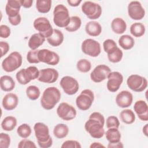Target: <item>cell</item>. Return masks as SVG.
I'll return each instance as SVG.
<instances>
[{"label": "cell", "instance_id": "28", "mask_svg": "<svg viewBox=\"0 0 148 148\" xmlns=\"http://www.w3.org/2000/svg\"><path fill=\"white\" fill-rule=\"evenodd\" d=\"M120 46L124 50H130L135 45L134 38L129 35H123L121 36L118 40Z\"/></svg>", "mask_w": 148, "mask_h": 148}, {"label": "cell", "instance_id": "26", "mask_svg": "<svg viewBox=\"0 0 148 148\" xmlns=\"http://www.w3.org/2000/svg\"><path fill=\"white\" fill-rule=\"evenodd\" d=\"M111 28L115 34H122L127 29V24L122 18L116 17L111 22Z\"/></svg>", "mask_w": 148, "mask_h": 148}, {"label": "cell", "instance_id": "53", "mask_svg": "<svg viewBox=\"0 0 148 148\" xmlns=\"http://www.w3.org/2000/svg\"><path fill=\"white\" fill-rule=\"evenodd\" d=\"M148 130V124H146L142 129V132L146 136H148V130Z\"/></svg>", "mask_w": 148, "mask_h": 148}, {"label": "cell", "instance_id": "14", "mask_svg": "<svg viewBox=\"0 0 148 148\" xmlns=\"http://www.w3.org/2000/svg\"><path fill=\"white\" fill-rule=\"evenodd\" d=\"M38 58L40 62H43L50 65H56L60 62L58 54L46 49L39 50Z\"/></svg>", "mask_w": 148, "mask_h": 148}, {"label": "cell", "instance_id": "34", "mask_svg": "<svg viewBox=\"0 0 148 148\" xmlns=\"http://www.w3.org/2000/svg\"><path fill=\"white\" fill-rule=\"evenodd\" d=\"M82 25V20L77 16L71 17V20L69 24L65 28L66 31L69 32H73L77 31Z\"/></svg>", "mask_w": 148, "mask_h": 148}, {"label": "cell", "instance_id": "22", "mask_svg": "<svg viewBox=\"0 0 148 148\" xmlns=\"http://www.w3.org/2000/svg\"><path fill=\"white\" fill-rule=\"evenodd\" d=\"M21 4L20 0H8L5 6L6 14L8 17H13L19 14Z\"/></svg>", "mask_w": 148, "mask_h": 148}, {"label": "cell", "instance_id": "24", "mask_svg": "<svg viewBox=\"0 0 148 148\" xmlns=\"http://www.w3.org/2000/svg\"><path fill=\"white\" fill-rule=\"evenodd\" d=\"M46 38L39 33H36L31 36L28 42V46L31 50H37L43 44Z\"/></svg>", "mask_w": 148, "mask_h": 148}, {"label": "cell", "instance_id": "8", "mask_svg": "<svg viewBox=\"0 0 148 148\" xmlns=\"http://www.w3.org/2000/svg\"><path fill=\"white\" fill-rule=\"evenodd\" d=\"M82 12L91 20H96L99 18L102 14V8L97 3L92 1L84 2L81 7Z\"/></svg>", "mask_w": 148, "mask_h": 148}, {"label": "cell", "instance_id": "11", "mask_svg": "<svg viewBox=\"0 0 148 148\" xmlns=\"http://www.w3.org/2000/svg\"><path fill=\"white\" fill-rule=\"evenodd\" d=\"M33 26L39 34L43 35L46 39L50 36L53 32L54 29L50 21L45 17H39L36 18L34 21Z\"/></svg>", "mask_w": 148, "mask_h": 148}, {"label": "cell", "instance_id": "37", "mask_svg": "<svg viewBox=\"0 0 148 148\" xmlns=\"http://www.w3.org/2000/svg\"><path fill=\"white\" fill-rule=\"evenodd\" d=\"M27 97L32 101L36 100L39 98L40 95V91L39 88L34 85L28 86L25 91Z\"/></svg>", "mask_w": 148, "mask_h": 148}, {"label": "cell", "instance_id": "2", "mask_svg": "<svg viewBox=\"0 0 148 148\" xmlns=\"http://www.w3.org/2000/svg\"><path fill=\"white\" fill-rule=\"evenodd\" d=\"M60 91L56 87L46 88L40 98V105L46 110L53 109L61 99Z\"/></svg>", "mask_w": 148, "mask_h": 148}, {"label": "cell", "instance_id": "1", "mask_svg": "<svg viewBox=\"0 0 148 148\" xmlns=\"http://www.w3.org/2000/svg\"><path fill=\"white\" fill-rule=\"evenodd\" d=\"M105 121L104 116L101 113L94 112L90 115L85 123L84 129L92 138L100 139L105 134Z\"/></svg>", "mask_w": 148, "mask_h": 148}, {"label": "cell", "instance_id": "42", "mask_svg": "<svg viewBox=\"0 0 148 148\" xmlns=\"http://www.w3.org/2000/svg\"><path fill=\"white\" fill-rule=\"evenodd\" d=\"M106 125L108 128H119L120 126V121L119 119L116 116H110L106 119Z\"/></svg>", "mask_w": 148, "mask_h": 148}, {"label": "cell", "instance_id": "23", "mask_svg": "<svg viewBox=\"0 0 148 148\" xmlns=\"http://www.w3.org/2000/svg\"><path fill=\"white\" fill-rule=\"evenodd\" d=\"M85 31L91 36H98L102 32V27L98 22L90 21L86 24Z\"/></svg>", "mask_w": 148, "mask_h": 148}, {"label": "cell", "instance_id": "52", "mask_svg": "<svg viewBox=\"0 0 148 148\" xmlns=\"http://www.w3.org/2000/svg\"><path fill=\"white\" fill-rule=\"evenodd\" d=\"M105 147V146H103L102 144L99 142H94L92 143L91 145L90 146V148H97V147Z\"/></svg>", "mask_w": 148, "mask_h": 148}, {"label": "cell", "instance_id": "45", "mask_svg": "<svg viewBox=\"0 0 148 148\" xmlns=\"http://www.w3.org/2000/svg\"><path fill=\"white\" fill-rule=\"evenodd\" d=\"M18 148H35L36 147V145L34 142L29 139L24 138V139L20 141L18 144Z\"/></svg>", "mask_w": 148, "mask_h": 148}, {"label": "cell", "instance_id": "27", "mask_svg": "<svg viewBox=\"0 0 148 148\" xmlns=\"http://www.w3.org/2000/svg\"><path fill=\"white\" fill-rule=\"evenodd\" d=\"M15 82L13 79L9 75H3L0 79V86L2 91L10 92L15 87Z\"/></svg>", "mask_w": 148, "mask_h": 148}, {"label": "cell", "instance_id": "29", "mask_svg": "<svg viewBox=\"0 0 148 148\" xmlns=\"http://www.w3.org/2000/svg\"><path fill=\"white\" fill-rule=\"evenodd\" d=\"M106 140L110 143H116L120 141L121 134L118 130L116 128H108L105 133Z\"/></svg>", "mask_w": 148, "mask_h": 148}, {"label": "cell", "instance_id": "39", "mask_svg": "<svg viewBox=\"0 0 148 148\" xmlns=\"http://www.w3.org/2000/svg\"><path fill=\"white\" fill-rule=\"evenodd\" d=\"M76 68L79 71L82 73H87L90 71L91 64L87 59H80L77 62Z\"/></svg>", "mask_w": 148, "mask_h": 148}, {"label": "cell", "instance_id": "12", "mask_svg": "<svg viewBox=\"0 0 148 148\" xmlns=\"http://www.w3.org/2000/svg\"><path fill=\"white\" fill-rule=\"evenodd\" d=\"M60 85L64 92L69 95L75 94L79 89V84L77 80L69 76L62 77L60 82Z\"/></svg>", "mask_w": 148, "mask_h": 148}, {"label": "cell", "instance_id": "13", "mask_svg": "<svg viewBox=\"0 0 148 148\" xmlns=\"http://www.w3.org/2000/svg\"><path fill=\"white\" fill-rule=\"evenodd\" d=\"M57 114L63 120L70 121L76 117L77 112L73 106L66 102H62L57 108Z\"/></svg>", "mask_w": 148, "mask_h": 148}, {"label": "cell", "instance_id": "49", "mask_svg": "<svg viewBox=\"0 0 148 148\" xmlns=\"http://www.w3.org/2000/svg\"><path fill=\"white\" fill-rule=\"evenodd\" d=\"M21 6L24 8H29L33 3L32 0H20Z\"/></svg>", "mask_w": 148, "mask_h": 148}, {"label": "cell", "instance_id": "40", "mask_svg": "<svg viewBox=\"0 0 148 148\" xmlns=\"http://www.w3.org/2000/svg\"><path fill=\"white\" fill-rule=\"evenodd\" d=\"M117 47L116 42L111 39H108L103 42V48L107 54L113 51Z\"/></svg>", "mask_w": 148, "mask_h": 148}, {"label": "cell", "instance_id": "4", "mask_svg": "<svg viewBox=\"0 0 148 148\" xmlns=\"http://www.w3.org/2000/svg\"><path fill=\"white\" fill-rule=\"evenodd\" d=\"M71 17L67 8L62 4L55 6L53 10V22L60 28H65L69 23Z\"/></svg>", "mask_w": 148, "mask_h": 148}, {"label": "cell", "instance_id": "43", "mask_svg": "<svg viewBox=\"0 0 148 148\" xmlns=\"http://www.w3.org/2000/svg\"><path fill=\"white\" fill-rule=\"evenodd\" d=\"M10 144V137L6 133L0 134V147L8 148Z\"/></svg>", "mask_w": 148, "mask_h": 148}, {"label": "cell", "instance_id": "7", "mask_svg": "<svg viewBox=\"0 0 148 148\" xmlns=\"http://www.w3.org/2000/svg\"><path fill=\"white\" fill-rule=\"evenodd\" d=\"M94 100V92L90 89L82 91L76 99L77 107L81 110L85 111L89 109Z\"/></svg>", "mask_w": 148, "mask_h": 148}, {"label": "cell", "instance_id": "46", "mask_svg": "<svg viewBox=\"0 0 148 148\" xmlns=\"http://www.w3.org/2000/svg\"><path fill=\"white\" fill-rule=\"evenodd\" d=\"M11 31L10 28L4 24L0 25V36L2 38H7L10 35Z\"/></svg>", "mask_w": 148, "mask_h": 148}, {"label": "cell", "instance_id": "18", "mask_svg": "<svg viewBox=\"0 0 148 148\" xmlns=\"http://www.w3.org/2000/svg\"><path fill=\"white\" fill-rule=\"evenodd\" d=\"M59 73L56 69L48 68L39 71V75L37 79L40 82L50 84L56 82Z\"/></svg>", "mask_w": 148, "mask_h": 148}, {"label": "cell", "instance_id": "44", "mask_svg": "<svg viewBox=\"0 0 148 148\" xmlns=\"http://www.w3.org/2000/svg\"><path fill=\"white\" fill-rule=\"evenodd\" d=\"M61 148H80L82 146L80 143L75 140H67L63 142L62 144Z\"/></svg>", "mask_w": 148, "mask_h": 148}, {"label": "cell", "instance_id": "3", "mask_svg": "<svg viewBox=\"0 0 148 148\" xmlns=\"http://www.w3.org/2000/svg\"><path fill=\"white\" fill-rule=\"evenodd\" d=\"M38 146L41 148H49L53 145V139L49 134V129L43 123H36L34 126Z\"/></svg>", "mask_w": 148, "mask_h": 148}, {"label": "cell", "instance_id": "41", "mask_svg": "<svg viewBox=\"0 0 148 148\" xmlns=\"http://www.w3.org/2000/svg\"><path fill=\"white\" fill-rule=\"evenodd\" d=\"M39 50H31L27 53V60L30 64H38L40 61L38 58Z\"/></svg>", "mask_w": 148, "mask_h": 148}, {"label": "cell", "instance_id": "35", "mask_svg": "<svg viewBox=\"0 0 148 148\" xmlns=\"http://www.w3.org/2000/svg\"><path fill=\"white\" fill-rule=\"evenodd\" d=\"M51 3L50 0H38L36 2V8L40 13H47L51 9Z\"/></svg>", "mask_w": 148, "mask_h": 148}, {"label": "cell", "instance_id": "33", "mask_svg": "<svg viewBox=\"0 0 148 148\" xmlns=\"http://www.w3.org/2000/svg\"><path fill=\"white\" fill-rule=\"evenodd\" d=\"M130 30L132 35L136 38H139L145 34L146 28L143 24L136 22L131 25Z\"/></svg>", "mask_w": 148, "mask_h": 148}, {"label": "cell", "instance_id": "10", "mask_svg": "<svg viewBox=\"0 0 148 148\" xmlns=\"http://www.w3.org/2000/svg\"><path fill=\"white\" fill-rule=\"evenodd\" d=\"M81 49L83 53L92 57H98L101 51L100 43L91 38L86 39L83 41Z\"/></svg>", "mask_w": 148, "mask_h": 148}, {"label": "cell", "instance_id": "16", "mask_svg": "<svg viewBox=\"0 0 148 148\" xmlns=\"http://www.w3.org/2000/svg\"><path fill=\"white\" fill-rule=\"evenodd\" d=\"M128 14L131 18L134 20H142L145 16V10L141 3L137 1H131L127 8Z\"/></svg>", "mask_w": 148, "mask_h": 148}, {"label": "cell", "instance_id": "51", "mask_svg": "<svg viewBox=\"0 0 148 148\" xmlns=\"http://www.w3.org/2000/svg\"><path fill=\"white\" fill-rule=\"evenodd\" d=\"M124 146L123 145V143L120 141L119 142H116V143H109L108 145V148H121V147H123Z\"/></svg>", "mask_w": 148, "mask_h": 148}, {"label": "cell", "instance_id": "47", "mask_svg": "<svg viewBox=\"0 0 148 148\" xmlns=\"http://www.w3.org/2000/svg\"><path fill=\"white\" fill-rule=\"evenodd\" d=\"M0 48H1V57H2L7 54L9 50L10 46L8 42L1 41L0 42Z\"/></svg>", "mask_w": 148, "mask_h": 148}, {"label": "cell", "instance_id": "30", "mask_svg": "<svg viewBox=\"0 0 148 148\" xmlns=\"http://www.w3.org/2000/svg\"><path fill=\"white\" fill-rule=\"evenodd\" d=\"M69 133L68 127L63 123H60L56 125L53 129V134L58 139L65 138Z\"/></svg>", "mask_w": 148, "mask_h": 148}, {"label": "cell", "instance_id": "31", "mask_svg": "<svg viewBox=\"0 0 148 148\" xmlns=\"http://www.w3.org/2000/svg\"><path fill=\"white\" fill-rule=\"evenodd\" d=\"M17 125V119L12 116L5 117L1 123L2 128L6 131L13 130Z\"/></svg>", "mask_w": 148, "mask_h": 148}, {"label": "cell", "instance_id": "50", "mask_svg": "<svg viewBox=\"0 0 148 148\" xmlns=\"http://www.w3.org/2000/svg\"><path fill=\"white\" fill-rule=\"evenodd\" d=\"M82 1L81 0H68L67 3L72 7L78 6Z\"/></svg>", "mask_w": 148, "mask_h": 148}, {"label": "cell", "instance_id": "38", "mask_svg": "<svg viewBox=\"0 0 148 148\" xmlns=\"http://www.w3.org/2000/svg\"><path fill=\"white\" fill-rule=\"evenodd\" d=\"M32 130L29 125L27 123H23L19 125L17 129V133L19 136L22 138H27L30 136Z\"/></svg>", "mask_w": 148, "mask_h": 148}, {"label": "cell", "instance_id": "32", "mask_svg": "<svg viewBox=\"0 0 148 148\" xmlns=\"http://www.w3.org/2000/svg\"><path fill=\"white\" fill-rule=\"evenodd\" d=\"M120 118L124 123L127 124H131L135 121L134 112L129 109L123 110L120 113Z\"/></svg>", "mask_w": 148, "mask_h": 148}, {"label": "cell", "instance_id": "5", "mask_svg": "<svg viewBox=\"0 0 148 148\" xmlns=\"http://www.w3.org/2000/svg\"><path fill=\"white\" fill-rule=\"evenodd\" d=\"M39 75V71L35 66H30L27 68H23L18 71L16 75V77L21 85H26L31 80L38 79Z\"/></svg>", "mask_w": 148, "mask_h": 148}, {"label": "cell", "instance_id": "17", "mask_svg": "<svg viewBox=\"0 0 148 148\" xmlns=\"http://www.w3.org/2000/svg\"><path fill=\"white\" fill-rule=\"evenodd\" d=\"M123 82V76L121 73L117 71L111 72L108 76L106 87L112 92H116L120 87Z\"/></svg>", "mask_w": 148, "mask_h": 148}, {"label": "cell", "instance_id": "19", "mask_svg": "<svg viewBox=\"0 0 148 148\" xmlns=\"http://www.w3.org/2000/svg\"><path fill=\"white\" fill-rule=\"evenodd\" d=\"M133 101L132 94L127 90L120 91L116 97L117 105L121 108H126L130 106Z\"/></svg>", "mask_w": 148, "mask_h": 148}, {"label": "cell", "instance_id": "48", "mask_svg": "<svg viewBox=\"0 0 148 148\" xmlns=\"http://www.w3.org/2000/svg\"><path fill=\"white\" fill-rule=\"evenodd\" d=\"M8 21L12 24V25L16 26L18 25L21 21V15L19 14L16 16H14L13 17H8Z\"/></svg>", "mask_w": 148, "mask_h": 148}, {"label": "cell", "instance_id": "21", "mask_svg": "<svg viewBox=\"0 0 148 148\" xmlns=\"http://www.w3.org/2000/svg\"><path fill=\"white\" fill-rule=\"evenodd\" d=\"M18 103V97L14 93H8L2 99V106L6 110H12L14 109L17 106Z\"/></svg>", "mask_w": 148, "mask_h": 148}, {"label": "cell", "instance_id": "25", "mask_svg": "<svg viewBox=\"0 0 148 148\" xmlns=\"http://www.w3.org/2000/svg\"><path fill=\"white\" fill-rule=\"evenodd\" d=\"M46 39L49 45L53 47H57L62 43L64 36V34L60 30L54 29L52 35Z\"/></svg>", "mask_w": 148, "mask_h": 148}, {"label": "cell", "instance_id": "15", "mask_svg": "<svg viewBox=\"0 0 148 148\" xmlns=\"http://www.w3.org/2000/svg\"><path fill=\"white\" fill-rule=\"evenodd\" d=\"M110 72L111 69L108 66L105 64H100L95 66L91 72L90 78L95 83H100L107 79Z\"/></svg>", "mask_w": 148, "mask_h": 148}, {"label": "cell", "instance_id": "6", "mask_svg": "<svg viewBox=\"0 0 148 148\" xmlns=\"http://www.w3.org/2000/svg\"><path fill=\"white\" fill-rule=\"evenodd\" d=\"M22 56L18 51L12 52L2 62V68L6 72H12L22 64Z\"/></svg>", "mask_w": 148, "mask_h": 148}, {"label": "cell", "instance_id": "36", "mask_svg": "<svg viewBox=\"0 0 148 148\" xmlns=\"http://www.w3.org/2000/svg\"><path fill=\"white\" fill-rule=\"evenodd\" d=\"M108 60L112 63L119 62L123 58V53L122 50L117 47L113 51L107 54Z\"/></svg>", "mask_w": 148, "mask_h": 148}, {"label": "cell", "instance_id": "20", "mask_svg": "<svg viewBox=\"0 0 148 148\" xmlns=\"http://www.w3.org/2000/svg\"><path fill=\"white\" fill-rule=\"evenodd\" d=\"M134 109L138 118L143 121L148 120V105L146 101L143 100H138L135 102Z\"/></svg>", "mask_w": 148, "mask_h": 148}, {"label": "cell", "instance_id": "9", "mask_svg": "<svg viewBox=\"0 0 148 148\" xmlns=\"http://www.w3.org/2000/svg\"><path fill=\"white\" fill-rule=\"evenodd\" d=\"M127 84L131 90L140 92L143 91L147 88V80L143 76L136 74H132L127 78Z\"/></svg>", "mask_w": 148, "mask_h": 148}]
</instances>
